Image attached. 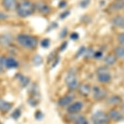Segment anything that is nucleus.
<instances>
[{
  "label": "nucleus",
  "mask_w": 124,
  "mask_h": 124,
  "mask_svg": "<svg viewBox=\"0 0 124 124\" xmlns=\"http://www.w3.org/2000/svg\"><path fill=\"white\" fill-rule=\"evenodd\" d=\"M43 117H44V114L41 111L39 110V111H37L36 113H35V118L37 119V120H42Z\"/></svg>",
  "instance_id": "27"
},
{
  "label": "nucleus",
  "mask_w": 124,
  "mask_h": 124,
  "mask_svg": "<svg viewBox=\"0 0 124 124\" xmlns=\"http://www.w3.org/2000/svg\"><path fill=\"white\" fill-rule=\"evenodd\" d=\"M17 5V0H2L3 7L8 11L16 10Z\"/></svg>",
  "instance_id": "8"
},
{
  "label": "nucleus",
  "mask_w": 124,
  "mask_h": 124,
  "mask_svg": "<svg viewBox=\"0 0 124 124\" xmlns=\"http://www.w3.org/2000/svg\"><path fill=\"white\" fill-rule=\"evenodd\" d=\"M104 61L107 65H113L114 64L116 63V61H117V57L115 56V55H113V54H108L105 57Z\"/></svg>",
  "instance_id": "17"
},
{
  "label": "nucleus",
  "mask_w": 124,
  "mask_h": 124,
  "mask_svg": "<svg viewBox=\"0 0 124 124\" xmlns=\"http://www.w3.org/2000/svg\"><path fill=\"white\" fill-rule=\"evenodd\" d=\"M98 79L101 83H108L111 79V75L109 73V70L105 66L100 67L97 70Z\"/></svg>",
  "instance_id": "3"
},
{
  "label": "nucleus",
  "mask_w": 124,
  "mask_h": 124,
  "mask_svg": "<svg viewBox=\"0 0 124 124\" xmlns=\"http://www.w3.org/2000/svg\"><path fill=\"white\" fill-rule=\"evenodd\" d=\"M66 3L65 2V1H62L61 2V3L59 4V7H64L66 6Z\"/></svg>",
  "instance_id": "36"
},
{
  "label": "nucleus",
  "mask_w": 124,
  "mask_h": 124,
  "mask_svg": "<svg viewBox=\"0 0 124 124\" xmlns=\"http://www.w3.org/2000/svg\"><path fill=\"white\" fill-rule=\"evenodd\" d=\"M3 64L7 69H15L19 65L18 61L12 57L3 59Z\"/></svg>",
  "instance_id": "6"
},
{
  "label": "nucleus",
  "mask_w": 124,
  "mask_h": 124,
  "mask_svg": "<svg viewBox=\"0 0 124 124\" xmlns=\"http://www.w3.org/2000/svg\"><path fill=\"white\" fill-rule=\"evenodd\" d=\"M68 14H69V12H68V11L63 12L62 14H61V18H66V17H67L68 16Z\"/></svg>",
  "instance_id": "34"
},
{
  "label": "nucleus",
  "mask_w": 124,
  "mask_h": 124,
  "mask_svg": "<svg viewBox=\"0 0 124 124\" xmlns=\"http://www.w3.org/2000/svg\"><path fill=\"white\" fill-rule=\"evenodd\" d=\"M94 124H100V123H94Z\"/></svg>",
  "instance_id": "38"
},
{
  "label": "nucleus",
  "mask_w": 124,
  "mask_h": 124,
  "mask_svg": "<svg viewBox=\"0 0 124 124\" xmlns=\"http://www.w3.org/2000/svg\"><path fill=\"white\" fill-rule=\"evenodd\" d=\"M72 100H73V98L70 96H64L59 100L58 103L61 107H65V106L68 105L69 104L71 103Z\"/></svg>",
  "instance_id": "16"
},
{
  "label": "nucleus",
  "mask_w": 124,
  "mask_h": 124,
  "mask_svg": "<svg viewBox=\"0 0 124 124\" xmlns=\"http://www.w3.org/2000/svg\"><path fill=\"white\" fill-rule=\"evenodd\" d=\"M109 117L103 111H98L92 116V120L94 123L105 124L108 121Z\"/></svg>",
  "instance_id": "5"
},
{
  "label": "nucleus",
  "mask_w": 124,
  "mask_h": 124,
  "mask_svg": "<svg viewBox=\"0 0 124 124\" xmlns=\"http://www.w3.org/2000/svg\"><path fill=\"white\" fill-rule=\"evenodd\" d=\"M118 40L120 44L124 47V33H120L118 36Z\"/></svg>",
  "instance_id": "26"
},
{
  "label": "nucleus",
  "mask_w": 124,
  "mask_h": 124,
  "mask_svg": "<svg viewBox=\"0 0 124 124\" xmlns=\"http://www.w3.org/2000/svg\"><path fill=\"white\" fill-rule=\"evenodd\" d=\"M66 33H67V30L66 29H64L62 31V32L61 33V37H64L66 35Z\"/></svg>",
  "instance_id": "33"
},
{
  "label": "nucleus",
  "mask_w": 124,
  "mask_h": 124,
  "mask_svg": "<svg viewBox=\"0 0 124 124\" xmlns=\"http://www.w3.org/2000/svg\"><path fill=\"white\" fill-rule=\"evenodd\" d=\"M40 44L41 46L44 47V48H47L49 46V45H50V41H49V39H45L42 40Z\"/></svg>",
  "instance_id": "25"
},
{
  "label": "nucleus",
  "mask_w": 124,
  "mask_h": 124,
  "mask_svg": "<svg viewBox=\"0 0 124 124\" xmlns=\"http://www.w3.org/2000/svg\"><path fill=\"white\" fill-rule=\"evenodd\" d=\"M108 117H110L112 120L115 122H119L123 119V116L119 111L116 110H111L109 112Z\"/></svg>",
  "instance_id": "15"
},
{
  "label": "nucleus",
  "mask_w": 124,
  "mask_h": 124,
  "mask_svg": "<svg viewBox=\"0 0 124 124\" xmlns=\"http://www.w3.org/2000/svg\"><path fill=\"white\" fill-rule=\"evenodd\" d=\"M36 7L33 3L28 0H22L18 3L16 7L17 14L22 18H26L30 16L34 13Z\"/></svg>",
  "instance_id": "1"
},
{
  "label": "nucleus",
  "mask_w": 124,
  "mask_h": 124,
  "mask_svg": "<svg viewBox=\"0 0 124 124\" xmlns=\"http://www.w3.org/2000/svg\"><path fill=\"white\" fill-rule=\"evenodd\" d=\"M94 50H92V49H89L87 52H86V57H87V58L94 57Z\"/></svg>",
  "instance_id": "28"
},
{
  "label": "nucleus",
  "mask_w": 124,
  "mask_h": 124,
  "mask_svg": "<svg viewBox=\"0 0 124 124\" xmlns=\"http://www.w3.org/2000/svg\"><path fill=\"white\" fill-rule=\"evenodd\" d=\"M122 110H123V111H124V105H122Z\"/></svg>",
  "instance_id": "37"
},
{
  "label": "nucleus",
  "mask_w": 124,
  "mask_h": 124,
  "mask_svg": "<svg viewBox=\"0 0 124 124\" xmlns=\"http://www.w3.org/2000/svg\"><path fill=\"white\" fill-rule=\"evenodd\" d=\"M75 124H88V122L84 116H79L75 120Z\"/></svg>",
  "instance_id": "22"
},
{
  "label": "nucleus",
  "mask_w": 124,
  "mask_h": 124,
  "mask_svg": "<svg viewBox=\"0 0 124 124\" xmlns=\"http://www.w3.org/2000/svg\"><path fill=\"white\" fill-rule=\"evenodd\" d=\"M78 90L79 92V93L83 96H88L90 92L91 88L88 85L86 84H82L80 85L79 86H78Z\"/></svg>",
  "instance_id": "13"
},
{
  "label": "nucleus",
  "mask_w": 124,
  "mask_h": 124,
  "mask_svg": "<svg viewBox=\"0 0 124 124\" xmlns=\"http://www.w3.org/2000/svg\"><path fill=\"white\" fill-rule=\"evenodd\" d=\"M112 23L116 27L124 29V17L122 16H117L112 20Z\"/></svg>",
  "instance_id": "12"
},
{
  "label": "nucleus",
  "mask_w": 124,
  "mask_h": 124,
  "mask_svg": "<svg viewBox=\"0 0 124 124\" xmlns=\"http://www.w3.org/2000/svg\"><path fill=\"white\" fill-rule=\"evenodd\" d=\"M65 83L68 88L70 90H74L78 87V80L77 76L73 72H70L68 74L66 77Z\"/></svg>",
  "instance_id": "4"
},
{
  "label": "nucleus",
  "mask_w": 124,
  "mask_h": 124,
  "mask_svg": "<svg viewBox=\"0 0 124 124\" xmlns=\"http://www.w3.org/2000/svg\"><path fill=\"white\" fill-rule=\"evenodd\" d=\"M70 38L72 40H77V39H79V34L77 33H71V35H70Z\"/></svg>",
  "instance_id": "32"
},
{
  "label": "nucleus",
  "mask_w": 124,
  "mask_h": 124,
  "mask_svg": "<svg viewBox=\"0 0 124 124\" xmlns=\"http://www.w3.org/2000/svg\"><path fill=\"white\" fill-rule=\"evenodd\" d=\"M19 79H20V83L22 86H26L28 85L29 82V79L27 77H23V76H22V75L20 76Z\"/></svg>",
  "instance_id": "23"
},
{
  "label": "nucleus",
  "mask_w": 124,
  "mask_h": 124,
  "mask_svg": "<svg viewBox=\"0 0 124 124\" xmlns=\"http://www.w3.org/2000/svg\"><path fill=\"white\" fill-rule=\"evenodd\" d=\"M21 114H22V112L20 110H19L18 108H17L16 110H15L14 112L12 113V118L14 120H18L20 117L21 116Z\"/></svg>",
  "instance_id": "24"
},
{
  "label": "nucleus",
  "mask_w": 124,
  "mask_h": 124,
  "mask_svg": "<svg viewBox=\"0 0 124 124\" xmlns=\"http://www.w3.org/2000/svg\"><path fill=\"white\" fill-rule=\"evenodd\" d=\"M83 108V103L81 102L77 101L71 104L68 107V112L71 114H75L80 112Z\"/></svg>",
  "instance_id": "10"
},
{
  "label": "nucleus",
  "mask_w": 124,
  "mask_h": 124,
  "mask_svg": "<svg viewBox=\"0 0 124 124\" xmlns=\"http://www.w3.org/2000/svg\"><path fill=\"white\" fill-rule=\"evenodd\" d=\"M121 101H122L121 98L117 96H112L108 100V103L110 105H117V104L120 103Z\"/></svg>",
  "instance_id": "20"
},
{
  "label": "nucleus",
  "mask_w": 124,
  "mask_h": 124,
  "mask_svg": "<svg viewBox=\"0 0 124 124\" xmlns=\"http://www.w3.org/2000/svg\"><path fill=\"white\" fill-rule=\"evenodd\" d=\"M13 39L12 36L7 34L0 35V46L1 47H9L12 43Z\"/></svg>",
  "instance_id": "9"
},
{
  "label": "nucleus",
  "mask_w": 124,
  "mask_h": 124,
  "mask_svg": "<svg viewBox=\"0 0 124 124\" xmlns=\"http://www.w3.org/2000/svg\"><path fill=\"white\" fill-rule=\"evenodd\" d=\"M112 8L113 10H120L124 8V0H116L112 4Z\"/></svg>",
  "instance_id": "18"
},
{
  "label": "nucleus",
  "mask_w": 124,
  "mask_h": 124,
  "mask_svg": "<svg viewBox=\"0 0 124 124\" xmlns=\"http://www.w3.org/2000/svg\"><path fill=\"white\" fill-rule=\"evenodd\" d=\"M66 46H67V43L64 42L63 44L61 46V51H62V50H64V49H65L66 47Z\"/></svg>",
  "instance_id": "35"
},
{
  "label": "nucleus",
  "mask_w": 124,
  "mask_h": 124,
  "mask_svg": "<svg viewBox=\"0 0 124 124\" xmlns=\"http://www.w3.org/2000/svg\"><path fill=\"white\" fill-rule=\"evenodd\" d=\"M17 41L20 46L27 49H35L38 44V40L36 37L25 34L19 35L17 37Z\"/></svg>",
  "instance_id": "2"
},
{
  "label": "nucleus",
  "mask_w": 124,
  "mask_h": 124,
  "mask_svg": "<svg viewBox=\"0 0 124 124\" xmlns=\"http://www.w3.org/2000/svg\"><path fill=\"white\" fill-rule=\"evenodd\" d=\"M85 52V47H81V48L79 49V50L77 51V55L79 57V56H80V55H81L82 54H83Z\"/></svg>",
  "instance_id": "31"
},
{
  "label": "nucleus",
  "mask_w": 124,
  "mask_h": 124,
  "mask_svg": "<svg viewBox=\"0 0 124 124\" xmlns=\"http://www.w3.org/2000/svg\"><path fill=\"white\" fill-rule=\"evenodd\" d=\"M35 7L42 14H48L50 11V8L48 5L44 3H39L35 5Z\"/></svg>",
  "instance_id": "14"
},
{
  "label": "nucleus",
  "mask_w": 124,
  "mask_h": 124,
  "mask_svg": "<svg viewBox=\"0 0 124 124\" xmlns=\"http://www.w3.org/2000/svg\"><path fill=\"white\" fill-rule=\"evenodd\" d=\"M90 3V0H83L81 3V6L82 7H87Z\"/></svg>",
  "instance_id": "30"
},
{
  "label": "nucleus",
  "mask_w": 124,
  "mask_h": 124,
  "mask_svg": "<svg viewBox=\"0 0 124 124\" xmlns=\"http://www.w3.org/2000/svg\"><path fill=\"white\" fill-rule=\"evenodd\" d=\"M107 92L105 90L102 89L99 86H94L93 88V96L97 100H102L105 98Z\"/></svg>",
  "instance_id": "7"
},
{
  "label": "nucleus",
  "mask_w": 124,
  "mask_h": 124,
  "mask_svg": "<svg viewBox=\"0 0 124 124\" xmlns=\"http://www.w3.org/2000/svg\"><path fill=\"white\" fill-rule=\"evenodd\" d=\"M12 108V105L9 102L0 99V111L2 112H7Z\"/></svg>",
  "instance_id": "11"
},
{
  "label": "nucleus",
  "mask_w": 124,
  "mask_h": 124,
  "mask_svg": "<svg viewBox=\"0 0 124 124\" xmlns=\"http://www.w3.org/2000/svg\"><path fill=\"white\" fill-rule=\"evenodd\" d=\"M103 56V53H102L101 51H96V52H94V58H96V59H101Z\"/></svg>",
  "instance_id": "29"
},
{
  "label": "nucleus",
  "mask_w": 124,
  "mask_h": 124,
  "mask_svg": "<svg viewBox=\"0 0 124 124\" xmlns=\"http://www.w3.org/2000/svg\"><path fill=\"white\" fill-rule=\"evenodd\" d=\"M114 55L117 58L124 59V47L118 46L114 49Z\"/></svg>",
  "instance_id": "19"
},
{
  "label": "nucleus",
  "mask_w": 124,
  "mask_h": 124,
  "mask_svg": "<svg viewBox=\"0 0 124 124\" xmlns=\"http://www.w3.org/2000/svg\"><path fill=\"white\" fill-rule=\"evenodd\" d=\"M33 62L34 64V65L36 66L41 65L43 62L42 57L39 55H35L33 59Z\"/></svg>",
  "instance_id": "21"
}]
</instances>
